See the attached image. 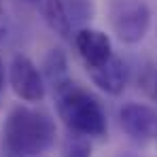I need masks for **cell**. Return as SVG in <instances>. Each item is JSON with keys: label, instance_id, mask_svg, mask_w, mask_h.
I'll return each instance as SVG.
<instances>
[{"label": "cell", "instance_id": "cell-1", "mask_svg": "<svg viewBox=\"0 0 157 157\" xmlns=\"http://www.w3.org/2000/svg\"><path fill=\"white\" fill-rule=\"evenodd\" d=\"M55 136L57 128L47 110L21 104L11 108L2 128L4 149L13 157L40 155L53 147Z\"/></svg>", "mask_w": 157, "mask_h": 157}, {"label": "cell", "instance_id": "cell-2", "mask_svg": "<svg viewBox=\"0 0 157 157\" xmlns=\"http://www.w3.org/2000/svg\"><path fill=\"white\" fill-rule=\"evenodd\" d=\"M53 96L59 119L72 134L78 138H102L106 134V113L94 94L66 78L53 87Z\"/></svg>", "mask_w": 157, "mask_h": 157}, {"label": "cell", "instance_id": "cell-3", "mask_svg": "<svg viewBox=\"0 0 157 157\" xmlns=\"http://www.w3.org/2000/svg\"><path fill=\"white\" fill-rule=\"evenodd\" d=\"M106 19L121 43H140L151 28V11L142 0H106Z\"/></svg>", "mask_w": 157, "mask_h": 157}, {"label": "cell", "instance_id": "cell-4", "mask_svg": "<svg viewBox=\"0 0 157 157\" xmlns=\"http://www.w3.org/2000/svg\"><path fill=\"white\" fill-rule=\"evenodd\" d=\"M9 83L15 96L21 98L24 102H40L45 98L43 75L36 68V64L24 53L13 55L9 64Z\"/></svg>", "mask_w": 157, "mask_h": 157}, {"label": "cell", "instance_id": "cell-5", "mask_svg": "<svg viewBox=\"0 0 157 157\" xmlns=\"http://www.w3.org/2000/svg\"><path fill=\"white\" fill-rule=\"evenodd\" d=\"M75 47L87 70H96L104 66L113 57V45L108 34L96 28H81L75 34Z\"/></svg>", "mask_w": 157, "mask_h": 157}, {"label": "cell", "instance_id": "cell-6", "mask_svg": "<svg viewBox=\"0 0 157 157\" xmlns=\"http://www.w3.org/2000/svg\"><path fill=\"white\" fill-rule=\"evenodd\" d=\"M121 128L134 140H149L157 134V113L144 104H125L119 110Z\"/></svg>", "mask_w": 157, "mask_h": 157}, {"label": "cell", "instance_id": "cell-7", "mask_svg": "<svg viewBox=\"0 0 157 157\" xmlns=\"http://www.w3.org/2000/svg\"><path fill=\"white\" fill-rule=\"evenodd\" d=\"M91 81L110 96H119L125 85H128V66L119 59V57H110L104 66L96 68V70H87Z\"/></svg>", "mask_w": 157, "mask_h": 157}, {"label": "cell", "instance_id": "cell-8", "mask_svg": "<svg viewBox=\"0 0 157 157\" xmlns=\"http://www.w3.org/2000/svg\"><path fill=\"white\" fill-rule=\"evenodd\" d=\"M38 2H40V13H43L47 26L59 36H68L70 34V19L66 15L64 0H38Z\"/></svg>", "mask_w": 157, "mask_h": 157}, {"label": "cell", "instance_id": "cell-9", "mask_svg": "<svg viewBox=\"0 0 157 157\" xmlns=\"http://www.w3.org/2000/svg\"><path fill=\"white\" fill-rule=\"evenodd\" d=\"M66 157H91V147H89V142L77 136V140H72V142L68 144Z\"/></svg>", "mask_w": 157, "mask_h": 157}, {"label": "cell", "instance_id": "cell-10", "mask_svg": "<svg viewBox=\"0 0 157 157\" xmlns=\"http://www.w3.org/2000/svg\"><path fill=\"white\" fill-rule=\"evenodd\" d=\"M4 85V66H2V59H0V89Z\"/></svg>", "mask_w": 157, "mask_h": 157}, {"label": "cell", "instance_id": "cell-11", "mask_svg": "<svg viewBox=\"0 0 157 157\" xmlns=\"http://www.w3.org/2000/svg\"><path fill=\"white\" fill-rule=\"evenodd\" d=\"M155 94H157V77H155Z\"/></svg>", "mask_w": 157, "mask_h": 157}]
</instances>
